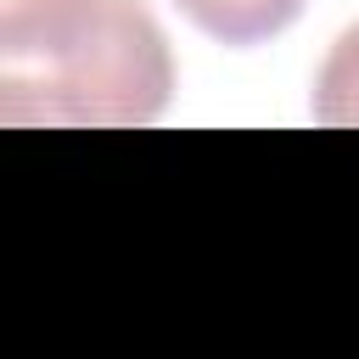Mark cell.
<instances>
[{"instance_id":"1","label":"cell","mask_w":359,"mask_h":359,"mask_svg":"<svg viewBox=\"0 0 359 359\" xmlns=\"http://www.w3.org/2000/svg\"><path fill=\"white\" fill-rule=\"evenodd\" d=\"M174 95L168 34L146 0H101L90 28L34 73H0L6 123H67V129H140L163 118Z\"/></svg>"},{"instance_id":"2","label":"cell","mask_w":359,"mask_h":359,"mask_svg":"<svg viewBox=\"0 0 359 359\" xmlns=\"http://www.w3.org/2000/svg\"><path fill=\"white\" fill-rule=\"evenodd\" d=\"M101 0H0V73L56 62L95 17Z\"/></svg>"},{"instance_id":"3","label":"cell","mask_w":359,"mask_h":359,"mask_svg":"<svg viewBox=\"0 0 359 359\" xmlns=\"http://www.w3.org/2000/svg\"><path fill=\"white\" fill-rule=\"evenodd\" d=\"M219 45H264L303 17L309 0H174Z\"/></svg>"},{"instance_id":"4","label":"cell","mask_w":359,"mask_h":359,"mask_svg":"<svg viewBox=\"0 0 359 359\" xmlns=\"http://www.w3.org/2000/svg\"><path fill=\"white\" fill-rule=\"evenodd\" d=\"M314 123H325V129H359V22L331 45V56L320 67Z\"/></svg>"}]
</instances>
